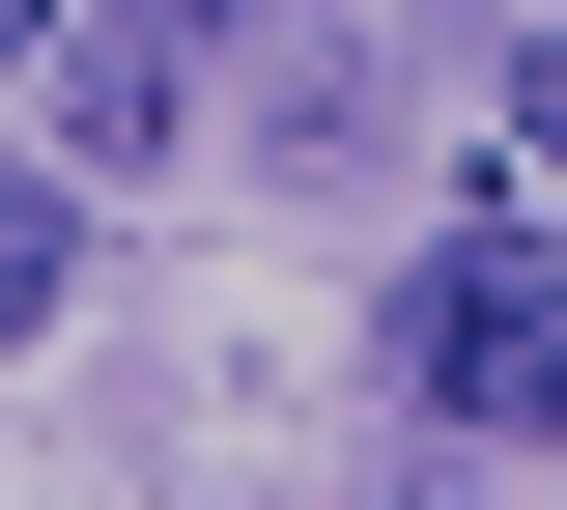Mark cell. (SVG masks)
Here are the masks:
<instances>
[{"mask_svg":"<svg viewBox=\"0 0 567 510\" xmlns=\"http://www.w3.org/2000/svg\"><path fill=\"white\" fill-rule=\"evenodd\" d=\"M398 397L483 454H567V227H425L398 256Z\"/></svg>","mask_w":567,"mask_h":510,"instance_id":"obj_1","label":"cell"},{"mask_svg":"<svg viewBox=\"0 0 567 510\" xmlns=\"http://www.w3.org/2000/svg\"><path fill=\"white\" fill-rule=\"evenodd\" d=\"M227 29H256V0H85V29H58V170H85V199H142V170L199 143Z\"/></svg>","mask_w":567,"mask_h":510,"instance_id":"obj_2","label":"cell"},{"mask_svg":"<svg viewBox=\"0 0 567 510\" xmlns=\"http://www.w3.org/2000/svg\"><path fill=\"white\" fill-rule=\"evenodd\" d=\"M58 256H85V199H58V170H0V341H58Z\"/></svg>","mask_w":567,"mask_h":510,"instance_id":"obj_3","label":"cell"},{"mask_svg":"<svg viewBox=\"0 0 567 510\" xmlns=\"http://www.w3.org/2000/svg\"><path fill=\"white\" fill-rule=\"evenodd\" d=\"M511 143H539V170H567V29H511Z\"/></svg>","mask_w":567,"mask_h":510,"instance_id":"obj_4","label":"cell"},{"mask_svg":"<svg viewBox=\"0 0 567 510\" xmlns=\"http://www.w3.org/2000/svg\"><path fill=\"white\" fill-rule=\"evenodd\" d=\"M29 29H58V0H0V58H29Z\"/></svg>","mask_w":567,"mask_h":510,"instance_id":"obj_5","label":"cell"}]
</instances>
